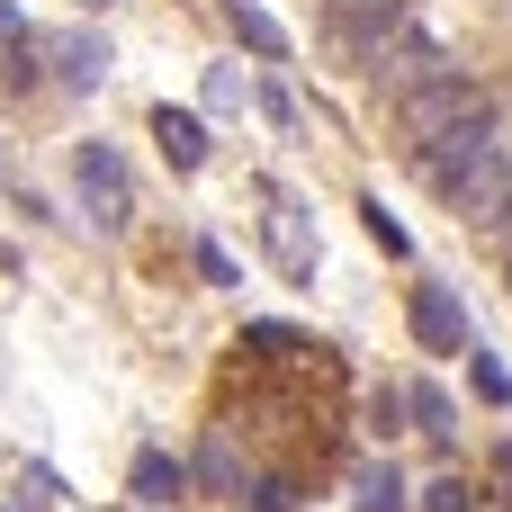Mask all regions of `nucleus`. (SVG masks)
I'll return each mask as SVG.
<instances>
[{
	"instance_id": "f257e3e1",
	"label": "nucleus",
	"mask_w": 512,
	"mask_h": 512,
	"mask_svg": "<svg viewBox=\"0 0 512 512\" xmlns=\"http://www.w3.org/2000/svg\"><path fill=\"white\" fill-rule=\"evenodd\" d=\"M360 72H369L378 90L414 99L423 81H441V72H459V63H450V45H441V36L423 27V18H396V27H387V36H378V45L360 54Z\"/></svg>"
},
{
	"instance_id": "f03ea898",
	"label": "nucleus",
	"mask_w": 512,
	"mask_h": 512,
	"mask_svg": "<svg viewBox=\"0 0 512 512\" xmlns=\"http://www.w3.org/2000/svg\"><path fill=\"white\" fill-rule=\"evenodd\" d=\"M252 198H261V252H270V270H279L288 288H315V270H324V243H315V225H306L297 189H279V180H252Z\"/></svg>"
},
{
	"instance_id": "7ed1b4c3",
	"label": "nucleus",
	"mask_w": 512,
	"mask_h": 512,
	"mask_svg": "<svg viewBox=\"0 0 512 512\" xmlns=\"http://www.w3.org/2000/svg\"><path fill=\"white\" fill-rule=\"evenodd\" d=\"M486 117H495V99H486L477 81L441 72V81H423V90L405 99V144H432V135H459V126H486Z\"/></svg>"
},
{
	"instance_id": "20e7f679",
	"label": "nucleus",
	"mask_w": 512,
	"mask_h": 512,
	"mask_svg": "<svg viewBox=\"0 0 512 512\" xmlns=\"http://www.w3.org/2000/svg\"><path fill=\"white\" fill-rule=\"evenodd\" d=\"M72 189H81V207H90L99 234H117V225L135 216V171H126L117 144H81V153H72Z\"/></svg>"
},
{
	"instance_id": "39448f33",
	"label": "nucleus",
	"mask_w": 512,
	"mask_h": 512,
	"mask_svg": "<svg viewBox=\"0 0 512 512\" xmlns=\"http://www.w3.org/2000/svg\"><path fill=\"white\" fill-rule=\"evenodd\" d=\"M450 216H468L477 234H504V225H512V144H504V135H495V144L477 153V171L450 189Z\"/></svg>"
},
{
	"instance_id": "423d86ee",
	"label": "nucleus",
	"mask_w": 512,
	"mask_h": 512,
	"mask_svg": "<svg viewBox=\"0 0 512 512\" xmlns=\"http://www.w3.org/2000/svg\"><path fill=\"white\" fill-rule=\"evenodd\" d=\"M486 144H495V117H486V126H459V135H432V144H414V171H423V189H441V198H450V189L477 171V153H486Z\"/></svg>"
},
{
	"instance_id": "0eeeda50",
	"label": "nucleus",
	"mask_w": 512,
	"mask_h": 512,
	"mask_svg": "<svg viewBox=\"0 0 512 512\" xmlns=\"http://www.w3.org/2000/svg\"><path fill=\"white\" fill-rule=\"evenodd\" d=\"M405 315H414V342H423V351H468V306H459L441 279H414Z\"/></svg>"
},
{
	"instance_id": "6e6552de",
	"label": "nucleus",
	"mask_w": 512,
	"mask_h": 512,
	"mask_svg": "<svg viewBox=\"0 0 512 512\" xmlns=\"http://www.w3.org/2000/svg\"><path fill=\"white\" fill-rule=\"evenodd\" d=\"M153 144H162L171 171H198V162H207V126H198L189 108H153Z\"/></svg>"
},
{
	"instance_id": "1a4fd4ad",
	"label": "nucleus",
	"mask_w": 512,
	"mask_h": 512,
	"mask_svg": "<svg viewBox=\"0 0 512 512\" xmlns=\"http://www.w3.org/2000/svg\"><path fill=\"white\" fill-rule=\"evenodd\" d=\"M396 18H405V0H333V27H342V45H351V54H369Z\"/></svg>"
},
{
	"instance_id": "9d476101",
	"label": "nucleus",
	"mask_w": 512,
	"mask_h": 512,
	"mask_svg": "<svg viewBox=\"0 0 512 512\" xmlns=\"http://www.w3.org/2000/svg\"><path fill=\"white\" fill-rule=\"evenodd\" d=\"M45 54H54V72L72 81V90H99V72H108V45L99 36H36Z\"/></svg>"
},
{
	"instance_id": "9b49d317",
	"label": "nucleus",
	"mask_w": 512,
	"mask_h": 512,
	"mask_svg": "<svg viewBox=\"0 0 512 512\" xmlns=\"http://www.w3.org/2000/svg\"><path fill=\"white\" fill-rule=\"evenodd\" d=\"M126 486H135V504H180V495H189V468H180L171 450H135V477H126Z\"/></svg>"
},
{
	"instance_id": "f8f14e48",
	"label": "nucleus",
	"mask_w": 512,
	"mask_h": 512,
	"mask_svg": "<svg viewBox=\"0 0 512 512\" xmlns=\"http://www.w3.org/2000/svg\"><path fill=\"white\" fill-rule=\"evenodd\" d=\"M225 27H234V36H243L261 63H288V27H279L261 0H225Z\"/></svg>"
},
{
	"instance_id": "ddd939ff",
	"label": "nucleus",
	"mask_w": 512,
	"mask_h": 512,
	"mask_svg": "<svg viewBox=\"0 0 512 512\" xmlns=\"http://www.w3.org/2000/svg\"><path fill=\"white\" fill-rule=\"evenodd\" d=\"M189 477H198V486H207V495H243V468H234V450H225V441H207V450H198V468H189Z\"/></svg>"
},
{
	"instance_id": "4468645a",
	"label": "nucleus",
	"mask_w": 512,
	"mask_h": 512,
	"mask_svg": "<svg viewBox=\"0 0 512 512\" xmlns=\"http://www.w3.org/2000/svg\"><path fill=\"white\" fill-rule=\"evenodd\" d=\"M351 504H360V512H405V486H396V468H360Z\"/></svg>"
},
{
	"instance_id": "2eb2a0df",
	"label": "nucleus",
	"mask_w": 512,
	"mask_h": 512,
	"mask_svg": "<svg viewBox=\"0 0 512 512\" xmlns=\"http://www.w3.org/2000/svg\"><path fill=\"white\" fill-rule=\"evenodd\" d=\"M360 225H369V243H387V261H405V225L387 216V198H360Z\"/></svg>"
},
{
	"instance_id": "dca6fc26",
	"label": "nucleus",
	"mask_w": 512,
	"mask_h": 512,
	"mask_svg": "<svg viewBox=\"0 0 512 512\" xmlns=\"http://www.w3.org/2000/svg\"><path fill=\"white\" fill-rule=\"evenodd\" d=\"M405 405L423 414V441H450V405H441L432 387H405Z\"/></svg>"
},
{
	"instance_id": "f3484780",
	"label": "nucleus",
	"mask_w": 512,
	"mask_h": 512,
	"mask_svg": "<svg viewBox=\"0 0 512 512\" xmlns=\"http://www.w3.org/2000/svg\"><path fill=\"white\" fill-rule=\"evenodd\" d=\"M423 512H477V495H468L459 477H432V486H423Z\"/></svg>"
},
{
	"instance_id": "a211bd4d",
	"label": "nucleus",
	"mask_w": 512,
	"mask_h": 512,
	"mask_svg": "<svg viewBox=\"0 0 512 512\" xmlns=\"http://www.w3.org/2000/svg\"><path fill=\"white\" fill-rule=\"evenodd\" d=\"M198 270H207V279H216V288H234V279H243V270H234V252H225V243H198Z\"/></svg>"
},
{
	"instance_id": "6ab92c4d",
	"label": "nucleus",
	"mask_w": 512,
	"mask_h": 512,
	"mask_svg": "<svg viewBox=\"0 0 512 512\" xmlns=\"http://www.w3.org/2000/svg\"><path fill=\"white\" fill-rule=\"evenodd\" d=\"M207 108H243V81H234V72H225V63H216V72H207Z\"/></svg>"
},
{
	"instance_id": "aec40b11",
	"label": "nucleus",
	"mask_w": 512,
	"mask_h": 512,
	"mask_svg": "<svg viewBox=\"0 0 512 512\" xmlns=\"http://www.w3.org/2000/svg\"><path fill=\"white\" fill-rule=\"evenodd\" d=\"M477 396H486V405H512V378L495 369V360H477Z\"/></svg>"
},
{
	"instance_id": "412c9836",
	"label": "nucleus",
	"mask_w": 512,
	"mask_h": 512,
	"mask_svg": "<svg viewBox=\"0 0 512 512\" xmlns=\"http://www.w3.org/2000/svg\"><path fill=\"white\" fill-rule=\"evenodd\" d=\"M252 512H297V495H288V486L270 477V486H252Z\"/></svg>"
},
{
	"instance_id": "4be33fe9",
	"label": "nucleus",
	"mask_w": 512,
	"mask_h": 512,
	"mask_svg": "<svg viewBox=\"0 0 512 512\" xmlns=\"http://www.w3.org/2000/svg\"><path fill=\"white\" fill-rule=\"evenodd\" d=\"M0 36H27V27H18V9H9V0H0Z\"/></svg>"
},
{
	"instance_id": "5701e85b",
	"label": "nucleus",
	"mask_w": 512,
	"mask_h": 512,
	"mask_svg": "<svg viewBox=\"0 0 512 512\" xmlns=\"http://www.w3.org/2000/svg\"><path fill=\"white\" fill-rule=\"evenodd\" d=\"M504 279H512V225H504Z\"/></svg>"
},
{
	"instance_id": "b1692460",
	"label": "nucleus",
	"mask_w": 512,
	"mask_h": 512,
	"mask_svg": "<svg viewBox=\"0 0 512 512\" xmlns=\"http://www.w3.org/2000/svg\"><path fill=\"white\" fill-rule=\"evenodd\" d=\"M81 9H108V0H81Z\"/></svg>"
}]
</instances>
